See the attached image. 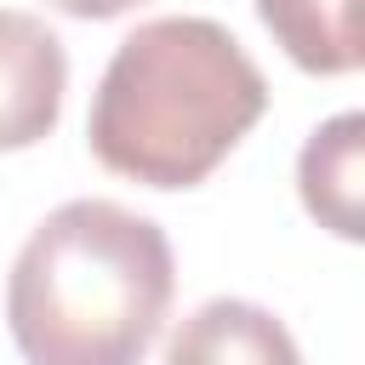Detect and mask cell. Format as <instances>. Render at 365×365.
Returning <instances> with one entry per match:
<instances>
[{"mask_svg": "<svg viewBox=\"0 0 365 365\" xmlns=\"http://www.w3.org/2000/svg\"><path fill=\"white\" fill-rule=\"evenodd\" d=\"M171 285L177 262L154 217L114 200H68L11 262L6 325L29 365H143Z\"/></svg>", "mask_w": 365, "mask_h": 365, "instance_id": "7a4b0ae2", "label": "cell"}, {"mask_svg": "<svg viewBox=\"0 0 365 365\" xmlns=\"http://www.w3.org/2000/svg\"><path fill=\"white\" fill-rule=\"evenodd\" d=\"M165 365H302V354L262 302L211 297L171 331Z\"/></svg>", "mask_w": 365, "mask_h": 365, "instance_id": "277c9868", "label": "cell"}, {"mask_svg": "<svg viewBox=\"0 0 365 365\" xmlns=\"http://www.w3.org/2000/svg\"><path fill=\"white\" fill-rule=\"evenodd\" d=\"M57 11H68V17H86V23H103V17H120V11H131V6H143V0H51Z\"/></svg>", "mask_w": 365, "mask_h": 365, "instance_id": "52a82bcc", "label": "cell"}, {"mask_svg": "<svg viewBox=\"0 0 365 365\" xmlns=\"http://www.w3.org/2000/svg\"><path fill=\"white\" fill-rule=\"evenodd\" d=\"M359 171H365V120L348 108L336 120H325L297 160V188L302 205L319 228H331L336 240H359Z\"/></svg>", "mask_w": 365, "mask_h": 365, "instance_id": "5b68a950", "label": "cell"}, {"mask_svg": "<svg viewBox=\"0 0 365 365\" xmlns=\"http://www.w3.org/2000/svg\"><path fill=\"white\" fill-rule=\"evenodd\" d=\"M268 80L211 17L137 23L91 97V154L143 188L205 182L262 120Z\"/></svg>", "mask_w": 365, "mask_h": 365, "instance_id": "6da1fadb", "label": "cell"}, {"mask_svg": "<svg viewBox=\"0 0 365 365\" xmlns=\"http://www.w3.org/2000/svg\"><path fill=\"white\" fill-rule=\"evenodd\" d=\"M68 91V51L34 17L0 6V154L51 137Z\"/></svg>", "mask_w": 365, "mask_h": 365, "instance_id": "3957f363", "label": "cell"}, {"mask_svg": "<svg viewBox=\"0 0 365 365\" xmlns=\"http://www.w3.org/2000/svg\"><path fill=\"white\" fill-rule=\"evenodd\" d=\"M262 29L285 46V57L308 74H354L359 29L354 0H257Z\"/></svg>", "mask_w": 365, "mask_h": 365, "instance_id": "8992f818", "label": "cell"}]
</instances>
